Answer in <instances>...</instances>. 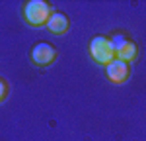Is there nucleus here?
I'll list each match as a JSON object with an SVG mask.
<instances>
[{
  "label": "nucleus",
  "instance_id": "nucleus-1",
  "mask_svg": "<svg viewBox=\"0 0 146 141\" xmlns=\"http://www.w3.org/2000/svg\"><path fill=\"white\" fill-rule=\"evenodd\" d=\"M53 14V6L47 0H27L22 6V16L23 22L31 28H41L45 26L47 20Z\"/></svg>",
  "mask_w": 146,
  "mask_h": 141
},
{
  "label": "nucleus",
  "instance_id": "nucleus-2",
  "mask_svg": "<svg viewBox=\"0 0 146 141\" xmlns=\"http://www.w3.org/2000/svg\"><path fill=\"white\" fill-rule=\"evenodd\" d=\"M88 53H90V59L94 63H98L101 67L109 65L113 59H115V49L111 45V39L105 37V35H96L88 45Z\"/></svg>",
  "mask_w": 146,
  "mask_h": 141
},
{
  "label": "nucleus",
  "instance_id": "nucleus-3",
  "mask_svg": "<svg viewBox=\"0 0 146 141\" xmlns=\"http://www.w3.org/2000/svg\"><path fill=\"white\" fill-rule=\"evenodd\" d=\"M58 57V51L56 47H53L47 41H41V43H35L29 51V59L35 67H49L51 63H55V59Z\"/></svg>",
  "mask_w": 146,
  "mask_h": 141
},
{
  "label": "nucleus",
  "instance_id": "nucleus-4",
  "mask_svg": "<svg viewBox=\"0 0 146 141\" xmlns=\"http://www.w3.org/2000/svg\"><path fill=\"white\" fill-rule=\"evenodd\" d=\"M103 69H105L107 81L113 82V84H123V82H127L129 77H131V65L125 63V61H119V59H113L111 63L105 65Z\"/></svg>",
  "mask_w": 146,
  "mask_h": 141
},
{
  "label": "nucleus",
  "instance_id": "nucleus-5",
  "mask_svg": "<svg viewBox=\"0 0 146 141\" xmlns=\"http://www.w3.org/2000/svg\"><path fill=\"white\" fill-rule=\"evenodd\" d=\"M45 28L51 32V34L55 35H62L68 32V28H70V20H68V16L64 12H58V10H53L51 14V18L47 20Z\"/></svg>",
  "mask_w": 146,
  "mask_h": 141
},
{
  "label": "nucleus",
  "instance_id": "nucleus-6",
  "mask_svg": "<svg viewBox=\"0 0 146 141\" xmlns=\"http://www.w3.org/2000/svg\"><path fill=\"white\" fill-rule=\"evenodd\" d=\"M136 57H138V45H136L133 39H127L125 45L119 47V49L115 51V59L125 61V63H131V61H135Z\"/></svg>",
  "mask_w": 146,
  "mask_h": 141
},
{
  "label": "nucleus",
  "instance_id": "nucleus-7",
  "mask_svg": "<svg viewBox=\"0 0 146 141\" xmlns=\"http://www.w3.org/2000/svg\"><path fill=\"white\" fill-rule=\"evenodd\" d=\"M8 92H10V86H8V82L4 81V79H0V102L8 96Z\"/></svg>",
  "mask_w": 146,
  "mask_h": 141
}]
</instances>
